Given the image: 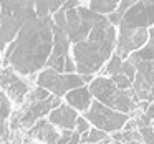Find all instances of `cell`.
I'll return each mask as SVG.
<instances>
[{
    "label": "cell",
    "mask_w": 154,
    "mask_h": 144,
    "mask_svg": "<svg viewBox=\"0 0 154 144\" xmlns=\"http://www.w3.org/2000/svg\"><path fill=\"white\" fill-rule=\"evenodd\" d=\"M68 2H80V0H48V5H50V12H57V10H60L61 7H63L65 4H68Z\"/></svg>",
    "instance_id": "obj_27"
},
{
    "label": "cell",
    "mask_w": 154,
    "mask_h": 144,
    "mask_svg": "<svg viewBox=\"0 0 154 144\" xmlns=\"http://www.w3.org/2000/svg\"><path fill=\"white\" fill-rule=\"evenodd\" d=\"M154 23V0H139L124 14L119 27L121 30L146 28Z\"/></svg>",
    "instance_id": "obj_7"
},
{
    "label": "cell",
    "mask_w": 154,
    "mask_h": 144,
    "mask_svg": "<svg viewBox=\"0 0 154 144\" xmlns=\"http://www.w3.org/2000/svg\"><path fill=\"white\" fill-rule=\"evenodd\" d=\"M76 111L68 104H61L50 113V123L61 127L63 131H73L76 127Z\"/></svg>",
    "instance_id": "obj_13"
},
{
    "label": "cell",
    "mask_w": 154,
    "mask_h": 144,
    "mask_svg": "<svg viewBox=\"0 0 154 144\" xmlns=\"http://www.w3.org/2000/svg\"><path fill=\"white\" fill-rule=\"evenodd\" d=\"M123 58L119 57V55H116L114 53L113 57H111V60H109V63L106 65V75H111V76H114V75H119L121 73V66H123Z\"/></svg>",
    "instance_id": "obj_20"
},
{
    "label": "cell",
    "mask_w": 154,
    "mask_h": 144,
    "mask_svg": "<svg viewBox=\"0 0 154 144\" xmlns=\"http://www.w3.org/2000/svg\"><path fill=\"white\" fill-rule=\"evenodd\" d=\"M48 98H51L50 96V93H48L47 90H43V88H35L33 91L30 93V96H28V103H37V101H45V100H48Z\"/></svg>",
    "instance_id": "obj_21"
},
{
    "label": "cell",
    "mask_w": 154,
    "mask_h": 144,
    "mask_svg": "<svg viewBox=\"0 0 154 144\" xmlns=\"http://www.w3.org/2000/svg\"><path fill=\"white\" fill-rule=\"evenodd\" d=\"M118 88L114 86L113 80H108V78H104V76H100V78H96V80H93V83L90 84L91 96H94L96 101H100V103H103V104L108 103V100L113 96V93Z\"/></svg>",
    "instance_id": "obj_14"
},
{
    "label": "cell",
    "mask_w": 154,
    "mask_h": 144,
    "mask_svg": "<svg viewBox=\"0 0 154 144\" xmlns=\"http://www.w3.org/2000/svg\"><path fill=\"white\" fill-rule=\"evenodd\" d=\"M111 144H116V142H111Z\"/></svg>",
    "instance_id": "obj_34"
},
{
    "label": "cell",
    "mask_w": 154,
    "mask_h": 144,
    "mask_svg": "<svg viewBox=\"0 0 154 144\" xmlns=\"http://www.w3.org/2000/svg\"><path fill=\"white\" fill-rule=\"evenodd\" d=\"M129 61L136 66L137 75L133 91L139 100H154V28L149 32V43L139 51H134Z\"/></svg>",
    "instance_id": "obj_3"
},
{
    "label": "cell",
    "mask_w": 154,
    "mask_h": 144,
    "mask_svg": "<svg viewBox=\"0 0 154 144\" xmlns=\"http://www.w3.org/2000/svg\"><path fill=\"white\" fill-rule=\"evenodd\" d=\"M30 134L35 137H38L40 141H43V142H47V144H57L58 139H60V134L57 133L55 126L51 123H48V121H45V119L37 121L35 126L30 129Z\"/></svg>",
    "instance_id": "obj_15"
},
{
    "label": "cell",
    "mask_w": 154,
    "mask_h": 144,
    "mask_svg": "<svg viewBox=\"0 0 154 144\" xmlns=\"http://www.w3.org/2000/svg\"><path fill=\"white\" fill-rule=\"evenodd\" d=\"M137 2H139V0H121L119 5H118V8L113 12V14H109V17H108L109 23L113 25V27L114 25H119L121 20H123V17H124V14H126L134 4H137Z\"/></svg>",
    "instance_id": "obj_18"
},
{
    "label": "cell",
    "mask_w": 154,
    "mask_h": 144,
    "mask_svg": "<svg viewBox=\"0 0 154 144\" xmlns=\"http://www.w3.org/2000/svg\"><path fill=\"white\" fill-rule=\"evenodd\" d=\"M121 0H90V10L96 12V14H113L118 8Z\"/></svg>",
    "instance_id": "obj_17"
},
{
    "label": "cell",
    "mask_w": 154,
    "mask_h": 144,
    "mask_svg": "<svg viewBox=\"0 0 154 144\" xmlns=\"http://www.w3.org/2000/svg\"><path fill=\"white\" fill-rule=\"evenodd\" d=\"M81 78H83V81H85V83L91 81V75H81Z\"/></svg>",
    "instance_id": "obj_31"
},
{
    "label": "cell",
    "mask_w": 154,
    "mask_h": 144,
    "mask_svg": "<svg viewBox=\"0 0 154 144\" xmlns=\"http://www.w3.org/2000/svg\"><path fill=\"white\" fill-rule=\"evenodd\" d=\"M8 113H10V100L4 93H0V123L5 121Z\"/></svg>",
    "instance_id": "obj_24"
},
{
    "label": "cell",
    "mask_w": 154,
    "mask_h": 144,
    "mask_svg": "<svg viewBox=\"0 0 154 144\" xmlns=\"http://www.w3.org/2000/svg\"><path fill=\"white\" fill-rule=\"evenodd\" d=\"M37 83L38 86L47 90L48 93H53L57 98H61L63 94L70 93L76 88H81L85 84V81L78 75H63L58 73L53 68H47L38 75Z\"/></svg>",
    "instance_id": "obj_5"
},
{
    "label": "cell",
    "mask_w": 154,
    "mask_h": 144,
    "mask_svg": "<svg viewBox=\"0 0 154 144\" xmlns=\"http://www.w3.org/2000/svg\"><path fill=\"white\" fill-rule=\"evenodd\" d=\"M75 131H76L78 134H85V133H88V131H90V123H88L86 118H78Z\"/></svg>",
    "instance_id": "obj_26"
},
{
    "label": "cell",
    "mask_w": 154,
    "mask_h": 144,
    "mask_svg": "<svg viewBox=\"0 0 154 144\" xmlns=\"http://www.w3.org/2000/svg\"><path fill=\"white\" fill-rule=\"evenodd\" d=\"M109 141H103V142H96V144H108Z\"/></svg>",
    "instance_id": "obj_32"
},
{
    "label": "cell",
    "mask_w": 154,
    "mask_h": 144,
    "mask_svg": "<svg viewBox=\"0 0 154 144\" xmlns=\"http://www.w3.org/2000/svg\"><path fill=\"white\" fill-rule=\"evenodd\" d=\"M33 5L35 0H0V14L27 22L30 18L38 17Z\"/></svg>",
    "instance_id": "obj_12"
},
{
    "label": "cell",
    "mask_w": 154,
    "mask_h": 144,
    "mask_svg": "<svg viewBox=\"0 0 154 144\" xmlns=\"http://www.w3.org/2000/svg\"><path fill=\"white\" fill-rule=\"evenodd\" d=\"M139 134H141L143 144H154V129L151 126L139 127Z\"/></svg>",
    "instance_id": "obj_25"
},
{
    "label": "cell",
    "mask_w": 154,
    "mask_h": 144,
    "mask_svg": "<svg viewBox=\"0 0 154 144\" xmlns=\"http://www.w3.org/2000/svg\"><path fill=\"white\" fill-rule=\"evenodd\" d=\"M103 15L85 7H75L66 10V33L70 43H81L86 40L88 33H91L94 27L103 20Z\"/></svg>",
    "instance_id": "obj_4"
},
{
    "label": "cell",
    "mask_w": 154,
    "mask_h": 144,
    "mask_svg": "<svg viewBox=\"0 0 154 144\" xmlns=\"http://www.w3.org/2000/svg\"><path fill=\"white\" fill-rule=\"evenodd\" d=\"M5 131H7V126H5V121H2L0 123V136H4Z\"/></svg>",
    "instance_id": "obj_30"
},
{
    "label": "cell",
    "mask_w": 154,
    "mask_h": 144,
    "mask_svg": "<svg viewBox=\"0 0 154 144\" xmlns=\"http://www.w3.org/2000/svg\"><path fill=\"white\" fill-rule=\"evenodd\" d=\"M103 141H109V137L106 136V133L98 127H91L88 133L81 134V144H96L103 142Z\"/></svg>",
    "instance_id": "obj_19"
},
{
    "label": "cell",
    "mask_w": 154,
    "mask_h": 144,
    "mask_svg": "<svg viewBox=\"0 0 154 144\" xmlns=\"http://www.w3.org/2000/svg\"><path fill=\"white\" fill-rule=\"evenodd\" d=\"M144 114H146L147 119H151V121L154 119V103H152V104H149V108L146 109V113H144Z\"/></svg>",
    "instance_id": "obj_29"
},
{
    "label": "cell",
    "mask_w": 154,
    "mask_h": 144,
    "mask_svg": "<svg viewBox=\"0 0 154 144\" xmlns=\"http://www.w3.org/2000/svg\"><path fill=\"white\" fill-rule=\"evenodd\" d=\"M116 144H123V142H116Z\"/></svg>",
    "instance_id": "obj_33"
},
{
    "label": "cell",
    "mask_w": 154,
    "mask_h": 144,
    "mask_svg": "<svg viewBox=\"0 0 154 144\" xmlns=\"http://www.w3.org/2000/svg\"><path fill=\"white\" fill-rule=\"evenodd\" d=\"M68 47H70V40H68L65 30L53 23V51H51L50 58L47 61V66L57 70L58 73L65 71V65H66L68 57Z\"/></svg>",
    "instance_id": "obj_10"
},
{
    "label": "cell",
    "mask_w": 154,
    "mask_h": 144,
    "mask_svg": "<svg viewBox=\"0 0 154 144\" xmlns=\"http://www.w3.org/2000/svg\"><path fill=\"white\" fill-rule=\"evenodd\" d=\"M121 73L124 75V76L128 78V80L131 81V83H134V80H136V75H137V70L136 66H134L133 63H131L129 60H126L123 63V66H121Z\"/></svg>",
    "instance_id": "obj_22"
},
{
    "label": "cell",
    "mask_w": 154,
    "mask_h": 144,
    "mask_svg": "<svg viewBox=\"0 0 154 144\" xmlns=\"http://www.w3.org/2000/svg\"><path fill=\"white\" fill-rule=\"evenodd\" d=\"M58 106H61V100L57 96H51L45 101H37V103H27L25 109L20 113V121L18 123L22 124L23 127H30L35 124V121L38 118L48 114V111H53L57 109Z\"/></svg>",
    "instance_id": "obj_11"
},
{
    "label": "cell",
    "mask_w": 154,
    "mask_h": 144,
    "mask_svg": "<svg viewBox=\"0 0 154 144\" xmlns=\"http://www.w3.org/2000/svg\"><path fill=\"white\" fill-rule=\"evenodd\" d=\"M53 51V20L35 17L23 23L15 40L5 50V65L17 73L30 75L47 66Z\"/></svg>",
    "instance_id": "obj_1"
},
{
    "label": "cell",
    "mask_w": 154,
    "mask_h": 144,
    "mask_svg": "<svg viewBox=\"0 0 154 144\" xmlns=\"http://www.w3.org/2000/svg\"><path fill=\"white\" fill-rule=\"evenodd\" d=\"M0 88L8 94V100L22 104L25 94L28 93V83L23 81L14 68H4L0 70Z\"/></svg>",
    "instance_id": "obj_8"
},
{
    "label": "cell",
    "mask_w": 154,
    "mask_h": 144,
    "mask_svg": "<svg viewBox=\"0 0 154 144\" xmlns=\"http://www.w3.org/2000/svg\"><path fill=\"white\" fill-rule=\"evenodd\" d=\"M113 83H114V86H116L118 90H123V91H126V90H129V88H133V83H131V81L128 80V78L124 76L123 73L114 75V76H113Z\"/></svg>",
    "instance_id": "obj_23"
},
{
    "label": "cell",
    "mask_w": 154,
    "mask_h": 144,
    "mask_svg": "<svg viewBox=\"0 0 154 144\" xmlns=\"http://www.w3.org/2000/svg\"><path fill=\"white\" fill-rule=\"evenodd\" d=\"M91 93L88 88L81 86L76 88V90L66 93V101H68V106L75 108V109H81V111H88V106H91L93 100H91Z\"/></svg>",
    "instance_id": "obj_16"
},
{
    "label": "cell",
    "mask_w": 154,
    "mask_h": 144,
    "mask_svg": "<svg viewBox=\"0 0 154 144\" xmlns=\"http://www.w3.org/2000/svg\"><path fill=\"white\" fill-rule=\"evenodd\" d=\"M147 40H149V32L146 28L121 30L116 43V55H119L121 58H128L131 51H136L141 47H144Z\"/></svg>",
    "instance_id": "obj_9"
},
{
    "label": "cell",
    "mask_w": 154,
    "mask_h": 144,
    "mask_svg": "<svg viewBox=\"0 0 154 144\" xmlns=\"http://www.w3.org/2000/svg\"><path fill=\"white\" fill-rule=\"evenodd\" d=\"M86 119L104 133H116L128 123V116L104 106L100 101H93L86 111Z\"/></svg>",
    "instance_id": "obj_6"
},
{
    "label": "cell",
    "mask_w": 154,
    "mask_h": 144,
    "mask_svg": "<svg viewBox=\"0 0 154 144\" xmlns=\"http://www.w3.org/2000/svg\"><path fill=\"white\" fill-rule=\"evenodd\" d=\"M116 43V30L106 17L91 30L90 37L73 47L76 71L81 75H93L111 57Z\"/></svg>",
    "instance_id": "obj_2"
},
{
    "label": "cell",
    "mask_w": 154,
    "mask_h": 144,
    "mask_svg": "<svg viewBox=\"0 0 154 144\" xmlns=\"http://www.w3.org/2000/svg\"><path fill=\"white\" fill-rule=\"evenodd\" d=\"M71 134H73V131H63V133L60 134V139H58L57 144H68L71 139Z\"/></svg>",
    "instance_id": "obj_28"
}]
</instances>
